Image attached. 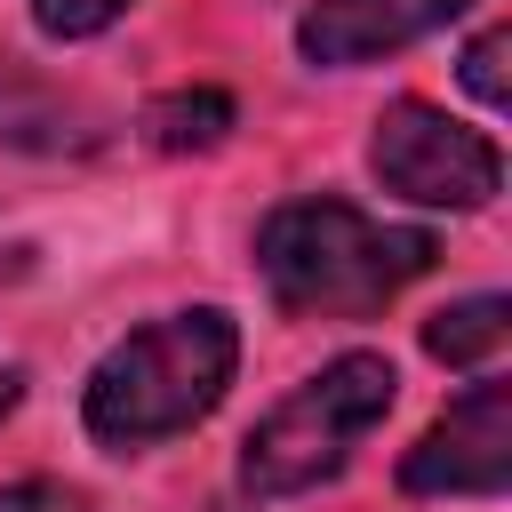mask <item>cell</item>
I'll return each mask as SVG.
<instances>
[{"mask_svg":"<svg viewBox=\"0 0 512 512\" xmlns=\"http://www.w3.org/2000/svg\"><path fill=\"white\" fill-rule=\"evenodd\" d=\"M128 16V0H32V24L48 40H96Z\"/></svg>","mask_w":512,"mask_h":512,"instance_id":"obj_9","label":"cell"},{"mask_svg":"<svg viewBox=\"0 0 512 512\" xmlns=\"http://www.w3.org/2000/svg\"><path fill=\"white\" fill-rule=\"evenodd\" d=\"M368 168L384 176V192H400L416 208H488L504 192V152L424 96H400L376 112Z\"/></svg>","mask_w":512,"mask_h":512,"instance_id":"obj_4","label":"cell"},{"mask_svg":"<svg viewBox=\"0 0 512 512\" xmlns=\"http://www.w3.org/2000/svg\"><path fill=\"white\" fill-rule=\"evenodd\" d=\"M464 8L472 0H312L296 24V48L328 72H344V64H376V56L416 48L424 32L456 24Z\"/></svg>","mask_w":512,"mask_h":512,"instance_id":"obj_6","label":"cell"},{"mask_svg":"<svg viewBox=\"0 0 512 512\" xmlns=\"http://www.w3.org/2000/svg\"><path fill=\"white\" fill-rule=\"evenodd\" d=\"M504 56H512V32L504 24H488L472 48H464V88L488 104V112H504L512 104V80H504Z\"/></svg>","mask_w":512,"mask_h":512,"instance_id":"obj_10","label":"cell"},{"mask_svg":"<svg viewBox=\"0 0 512 512\" xmlns=\"http://www.w3.org/2000/svg\"><path fill=\"white\" fill-rule=\"evenodd\" d=\"M232 128H240V104L224 88H168L144 104V136L160 152H216Z\"/></svg>","mask_w":512,"mask_h":512,"instance_id":"obj_7","label":"cell"},{"mask_svg":"<svg viewBox=\"0 0 512 512\" xmlns=\"http://www.w3.org/2000/svg\"><path fill=\"white\" fill-rule=\"evenodd\" d=\"M400 376L384 352H336L320 376H304L288 400H272L240 448V488L248 496H304L352 464V448L384 424Z\"/></svg>","mask_w":512,"mask_h":512,"instance_id":"obj_3","label":"cell"},{"mask_svg":"<svg viewBox=\"0 0 512 512\" xmlns=\"http://www.w3.org/2000/svg\"><path fill=\"white\" fill-rule=\"evenodd\" d=\"M504 336H512V304L504 296H464V304L424 320V352L440 368H488L504 352Z\"/></svg>","mask_w":512,"mask_h":512,"instance_id":"obj_8","label":"cell"},{"mask_svg":"<svg viewBox=\"0 0 512 512\" xmlns=\"http://www.w3.org/2000/svg\"><path fill=\"white\" fill-rule=\"evenodd\" d=\"M504 480H512V384L480 376L400 456V488L408 496H496Z\"/></svg>","mask_w":512,"mask_h":512,"instance_id":"obj_5","label":"cell"},{"mask_svg":"<svg viewBox=\"0 0 512 512\" xmlns=\"http://www.w3.org/2000/svg\"><path fill=\"white\" fill-rule=\"evenodd\" d=\"M232 368H240V328L224 304H192V312H168L136 336H120L88 392H80V416L104 448H152V440H176L192 432L224 392H232Z\"/></svg>","mask_w":512,"mask_h":512,"instance_id":"obj_2","label":"cell"},{"mask_svg":"<svg viewBox=\"0 0 512 512\" xmlns=\"http://www.w3.org/2000/svg\"><path fill=\"white\" fill-rule=\"evenodd\" d=\"M16 392H24V384H16V368H8V360H0V416H8V408H16Z\"/></svg>","mask_w":512,"mask_h":512,"instance_id":"obj_12","label":"cell"},{"mask_svg":"<svg viewBox=\"0 0 512 512\" xmlns=\"http://www.w3.org/2000/svg\"><path fill=\"white\" fill-rule=\"evenodd\" d=\"M0 512H88L72 488H56V480H8L0 488Z\"/></svg>","mask_w":512,"mask_h":512,"instance_id":"obj_11","label":"cell"},{"mask_svg":"<svg viewBox=\"0 0 512 512\" xmlns=\"http://www.w3.org/2000/svg\"><path fill=\"white\" fill-rule=\"evenodd\" d=\"M440 240L424 224H384L352 200H280L256 224V272L296 320H360L384 312L408 280H424Z\"/></svg>","mask_w":512,"mask_h":512,"instance_id":"obj_1","label":"cell"}]
</instances>
